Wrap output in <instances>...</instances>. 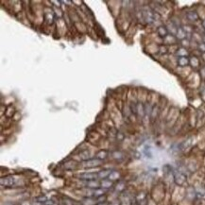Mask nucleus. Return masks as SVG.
<instances>
[{"instance_id": "obj_1", "label": "nucleus", "mask_w": 205, "mask_h": 205, "mask_svg": "<svg viewBox=\"0 0 205 205\" xmlns=\"http://www.w3.org/2000/svg\"><path fill=\"white\" fill-rule=\"evenodd\" d=\"M102 163L101 160L96 158V159H89L87 161H84L82 163V165L85 167V168H92V167H96L100 165Z\"/></svg>"}, {"instance_id": "obj_2", "label": "nucleus", "mask_w": 205, "mask_h": 205, "mask_svg": "<svg viewBox=\"0 0 205 205\" xmlns=\"http://www.w3.org/2000/svg\"><path fill=\"white\" fill-rule=\"evenodd\" d=\"M16 183V180L12 176H8L5 178L1 179V185L2 186H7V187H11V186L14 185Z\"/></svg>"}, {"instance_id": "obj_3", "label": "nucleus", "mask_w": 205, "mask_h": 205, "mask_svg": "<svg viewBox=\"0 0 205 205\" xmlns=\"http://www.w3.org/2000/svg\"><path fill=\"white\" fill-rule=\"evenodd\" d=\"M79 178L85 180H95L96 178H98V174L96 173H83L79 175Z\"/></svg>"}, {"instance_id": "obj_4", "label": "nucleus", "mask_w": 205, "mask_h": 205, "mask_svg": "<svg viewBox=\"0 0 205 205\" xmlns=\"http://www.w3.org/2000/svg\"><path fill=\"white\" fill-rule=\"evenodd\" d=\"M86 185H87L88 188H91V189H97L99 188V186L101 185L99 183H97V181H96V180H89V181H87V183H86Z\"/></svg>"}, {"instance_id": "obj_5", "label": "nucleus", "mask_w": 205, "mask_h": 205, "mask_svg": "<svg viewBox=\"0 0 205 205\" xmlns=\"http://www.w3.org/2000/svg\"><path fill=\"white\" fill-rule=\"evenodd\" d=\"M82 205H97L96 204V200L92 198H85L82 200Z\"/></svg>"}, {"instance_id": "obj_6", "label": "nucleus", "mask_w": 205, "mask_h": 205, "mask_svg": "<svg viewBox=\"0 0 205 205\" xmlns=\"http://www.w3.org/2000/svg\"><path fill=\"white\" fill-rule=\"evenodd\" d=\"M104 193H105V190L102 188H97L93 190V196L96 198H99V197H103Z\"/></svg>"}, {"instance_id": "obj_7", "label": "nucleus", "mask_w": 205, "mask_h": 205, "mask_svg": "<svg viewBox=\"0 0 205 205\" xmlns=\"http://www.w3.org/2000/svg\"><path fill=\"white\" fill-rule=\"evenodd\" d=\"M178 63H179V65H180V66H186V65H188L189 60L186 57H183H183L179 58Z\"/></svg>"}, {"instance_id": "obj_8", "label": "nucleus", "mask_w": 205, "mask_h": 205, "mask_svg": "<svg viewBox=\"0 0 205 205\" xmlns=\"http://www.w3.org/2000/svg\"><path fill=\"white\" fill-rule=\"evenodd\" d=\"M79 157H80L81 160H83V162L87 161V160H89V157H90V152L88 150L82 151V152L79 153Z\"/></svg>"}, {"instance_id": "obj_9", "label": "nucleus", "mask_w": 205, "mask_h": 205, "mask_svg": "<svg viewBox=\"0 0 205 205\" xmlns=\"http://www.w3.org/2000/svg\"><path fill=\"white\" fill-rule=\"evenodd\" d=\"M107 156H108V152H107L106 150H100L98 153L96 154V158L102 161V160L107 158Z\"/></svg>"}, {"instance_id": "obj_10", "label": "nucleus", "mask_w": 205, "mask_h": 205, "mask_svg": "<svg viewBox=\"0 0 205 205\" xmlns=\"http://www.w3.org/2000/svg\"><path fill=\"white\" fill-rule=\"evenodd\" d=\"M187 18H188L190 21H196V20L199 18V16H198V14L196 13V12H194V11H190V12L187 13Z\"/></svg>"}, {"instance_id": "obj_11", "label": "nucleus", "mask_w": 205, "mask_h": 205, "mask_svg": "<svg viewBox=\"0 0 205 205\" xmlns=\"http://www.w3.org/2000/svg\"><path fill=\"white\" fill-rule=\"evenodd\" d=\"M111 171L110 170H103V171H99L97 174H98V178H101V179H105L106 177H108V176H110V174H111Z\"/></svg>"}, {"instance_id": "obj_12", "label": "nucleus", "mask_w": 205, "mask_h": 205, "mask_svg": "<svg viewBox=\"0 0 205 205\" xmlns=\"http://www.w3.org/2000/svg\"><path fill=\"white\" fill-rule=\"evenodd\" d=\"M158 34L162 37H166L167 36V30L164 27H160L158 28Z\"/></svg>"}, {"instance_id": "obj_13", "label": "nucleus", "mask_w": 205, "mask_h": 205, "mask_svg": "<svg viewBox=\"0 0 205 205\" xmlns=\"http://www.w3.org/2000/svg\"><path fill=\"white\" fill-rule=\"evenodd\" d=\"M76 165H77L76 162L70 161V162H68V163H66V164H64V167H65L66 169H73V168L76 167Z\"/></svg>"}, {"instance_id": "obj_14", "label": "nucleus", "mask_w": 205, "mask_h": 205, "mask_svg": "<svg viewBox=\"0 0 205 205\" xmlns=\"http://www.w3.org/2000/svg\"><path fill=\"white\" fill-rule=\"evenodd\" d=\"M112 181L111 180H104L101 183V186L103 187L104 189H107V188H110L111 186H112Z\"/></svg>"}, {"instance_id": "obj_15", "label": "nucleus", "mask_w": 205, "mask_h": 205, "mask_svg": "<svg viewBox=\"0 0 205 205\" xmlns=\"http://www.w3.org/2000/svg\"><path fill=\"white\" fill-rule=\"evenodd\" d=\"M118 177H119V174H118V172H115V171H113V172H112L111 174H110L109 178L111 180H116V179H118Z\"/></svg>"}, {"instance_id": "obj_16", "label": "nucleus", "mask_w": 205, "mask_h": 205, "mask_svg": "<svg viewBox=\"0 0 205 205\" xmlns=\"http://www.w3.org/2000/svg\"><path fill=\"white\" fill-rule=\"evenodd\" d=\"M113 155V158H115V159H123V154L121 153V152H118V151H116V152H115V153L112 154Z\"/></svg>"}, {"instance_id": "obj_17", "label": "nucleus", "mask_w": 205, "mask_h": 205, "mask_svg": "<svg viewBox=\"0 0 205 205\" xmlns=\"http://www.w3.org/2000/svg\"><path fill=\"white\" fill-rule=\"evenodd\" d=\"M200 49H201V51L205 52V44H200Z\"/></svg>"}, {"instance_id": "obj_18", "label": "nucleus", "mask_w": 205, "mask_h": 205, "mask_svg": "<svg viewBox=\"0 0 205 205\" xmlns=\"http://www.w3.org/2000/svg\"><path fill=\"white\" fill-rule=\"evenodd\" d=\"M97 205H107V203H105V202H104V203L103 202H100V203H98Z\"/></svg>"}, {"instance_id": "obj_19", "label": "nucleus", "mask_w": 205, "mask_h": 205, "mask_svg": "<svg viewBox=\"0 0 205 205\" xmlns=\"http://www.w3.org/2000/svg\"><path fill=\"white\" fill-rule=\"evenodd\" d=\"M202 26L205 27V20H204V21H203V23H202Z\"/></svg>"}, {"instance_id": "obj_20", "label": "nucleus", "mask_w": 205, "mask_h": 205, "mask_svg": "<svg viewBox=\"0 0 205 205\" xmlns=\"http://www.w3.org/2000/svg\"><path fill=\"white\" fill-rule=\"evenodd\" d=\"M5 205H11V204H10V203H7V204H5Z\"/></svg>"}, {"instance_id": "obj_21", "label": "nucleus", "mask_w": 205, "mask_h": 205, "mask_svg": "<svg viewBox=\"0 0 205 205\" xmlns=\"http://www.w3.org/2000/svg\"><path fill=\"white\" fill-rule=\"evenodd\" d=\"M203 40H204V42H205V37H204V38H203Z\"/></svg>"}]
</instances>
